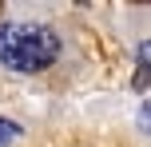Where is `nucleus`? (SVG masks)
I'll return each instance as SVG.
<instances>
[{"label":"nucleus","mask_w":151,"mask_h":147,"mask_svg":"<svg viewBox=\"0 0 151 147\" xmlns=\"http://www.w3.org/2000/svg\"><path fill=\"white\" fill-rule=\"evenodd\" d=\"M60 60V36L44 24H0V64L12 72H44Z\"/></svg>","instance_id":"nucleus-1"},{"label":"nucleus","mask_w":151,"mask_h":147,"mask_svg":"<svg viewBox=\"0 0 151 147\" xmlns=\"http://www.w3.org/2000/svg\"><path fill=\"white\" fill-rule=\"evenodd\" d=\"M147 52H151V48L139 44V76H135V87H139V92H147Z\"/></svg>","instance_id":"nucleus-2"},{"label":"nucleus","mask_w":151,"mask_h":147,"mask_svg":"<svg viewBox=\"0 0 151 147\" xmlns=\"http://www.w3.org/2000/svg\"><path fill=\"white\" fill-rule=\"evenodd\" d=\"M16 135H20V123H12V119H0V147H8Z\"/></svg>","instance_id":"nucleus-3"}]
</instances>
